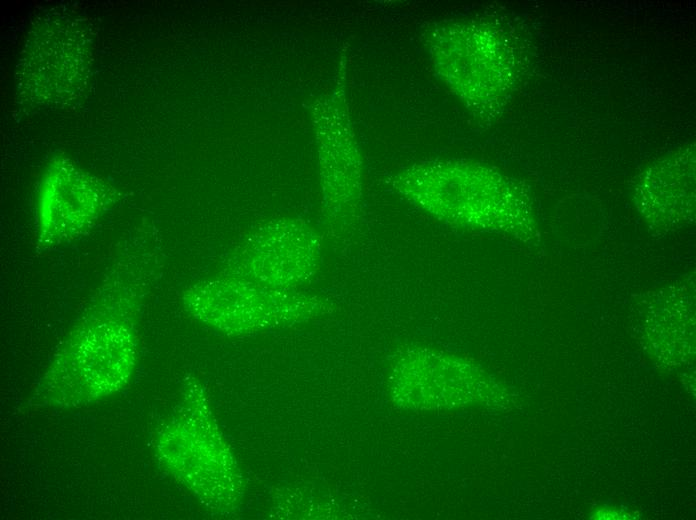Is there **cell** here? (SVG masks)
Here are the masks:
<instances>
[{"mask_svg": "<svg viewBox=\"0 0 696 520\" xmlns=\"http://www.w3.org/2000/svg\"><path fill=\"white\" fill-rule=\"evenodd\" d=\"M185 302L199 319L228 333L248 334L308 318L317 300L296 289H278L227 276L198 284Z\"/></svg>", "mask_w": 696, "mask_h": 520, "instance_id": "6da1fadb", "label": "cell"}, {"mask_svg": "<svg viewBox=\"0 0 696 520\" xmlns=\"http://www.w3.org/2000/svg\"><path fill=\"white\" fill-rule=\"evenodd\" d=\"M321 243L309 227L296 223L265 226L241 244L229 269L232 277L278 289H296L315 275Z\"/></svg>", "mask_w": 696, "mask_h": 520, "instance_id": "7a4b0ae2", "label": "cell"}]
</instances>
